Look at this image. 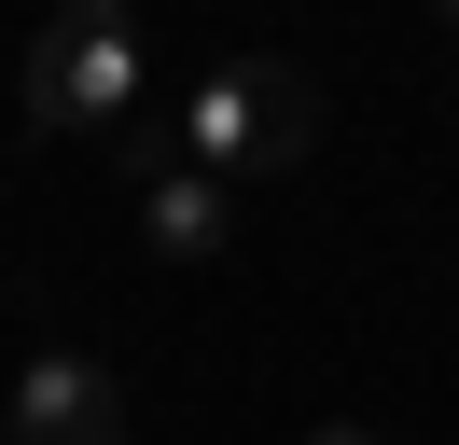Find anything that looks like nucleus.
I'll return each instance as SVG.
<instances>
[{
	"mask_svg": "<svg viewBox=\"0 0 459 445\" xmlns=\"http://www.w3.org/2000/svg\"><path fill=\"white\" fill-rule=\"evenodd\" d=\"M140 111V0H56L29 42V126L42 139H112Z\"/></svg>",
	"mask_w": 459,
	"mask_h": 445,
	"instance_id": "obj_1",
	"label": "nucleus"
},
{
	"mask_svg": "<svg viewBox=\"0 0 459 445\" xmlns=\"http://www.w3.org/2000/svg\"><path fill=\"white\" fill-rule=\"evenodd\" d=\"M320 153V83L292 70V56H237V70H209L195 98H181V167H209V181H237V167H307Z\"/></svg>",
	"mask_w": 459,
	"mask_h": 445,
	"instance_id": "obj_2",
	"label": "nucleus"
},
{
	"mask_svg": "<svg viewBox=\"0 0 459 445\" xmlns=\"http://www.w3.org/2000/svg\"><path fill=\"white\" fill-rule=\"evenodd\" d=\"M0 445H126V389H112V362H84V348H29Z\"/></svg>",
	"mask_w": 459,
	"mask_h": 445,
	"instance_id": "obj_3",
	"label": "nucleus"
},
{
	"mask_svg": "<svg viewBox=\"0 0 459 445\" xmlns=\"http://www.w3.org/2000/svg\"><path fill=\"white\" fill-rule=\"evenodd\" d=\"M223 237H237V209H223L209 167H168V181L140 195V250H153V265H209Z\"/></svg>",
	"mask_w": 459,
	"mask_h": 445,
	"instance_id": "obj_4",
	"label": "nucleus"
},
{
	"mask_svg": "<svg viewBox=\"0 0 459 445\" xmlns=\"http://www.w3.org/2000/svg\"><path fill=\"white\" fill-rule=\"evenodd\" d=\"M112 167H126V181H168V167H181V111H126V126H112Z\"/></svg>",
	"mask_w": 459,
	"mask_h": 445,
	"instance_id": "obj_5",
	"label": "nucleus"
},
{
	"mask_svg": "<svg viewBox=\"0 0 459 445\" xmlns=\"http://www.w3.org/2000/svg\"><path fill=\"white\" fill-rule=\"evenodd\" d=\"M307 445H376V432H348V417H334V432H307Z\"/></svg>",
	"mask_w": 459,
	"mask_h": 445,
	"instance_id": "obj_6",
	"label": "nucleus"
},
{
	"mask_svg": "<svg viewBox=\"0 0 459 445\" xmlns=\"http://www.w3.org/2000/svg\"><path fill=\"white\" fill-rule=\"evenodd\" d=\"M431 14H446V28H459V0H431Z\"/></svg>",
	"mask_w": 459,
	"mask_h": 445,
	"instance_id": "obj_7",
	"label": "nucleus"
}]
</instances>
